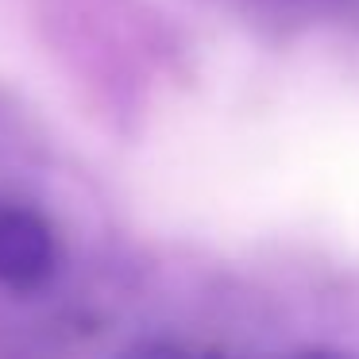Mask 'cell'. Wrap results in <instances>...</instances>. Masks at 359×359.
I'll list each match as a JSON object with an SVG mask.
<instances>
[{"label": "cell", "instance_id": "obj_1", "mask_svg": "<svg viewBox=\"0 0 359 359\" xmlns=\"http://www.w3.org/2000/svg\"><path fill=\"white\" fill-rule=\"evenodd\" d=\"M55 232L35 209L0 205V282L12 290H35L55 274Z\"/></svg>", "mask_w": 359, "mask_h": 359}, {"label": "cell", "instance_id": "obj_2", "mask_svg": "<svg viewBox=\"0 0 359 359\" xmlns=\"http://www.w3.org/2000/svg\"><path fill=\"white\" fill-rule=\"evenodd\" d=\"M116 359H186V351L178 344H166V340H140L132 348H124Z\"/></svg>", "mask_w": 359, "mask_h": 359}, {"label": "cell", "instance_id": "obj_3", "mask_svg": "<svg viewBox=\"0 0 359 359\" xmlns=\"http://www.w3.org/2000/svg\"><path fill=\"white\" fill-rule=\"evenodd\" d=\"M294 359H344V355H336V351H297Z\"/></svg>", "mask_w": 359, "mask_h": 359}]
</instances>
